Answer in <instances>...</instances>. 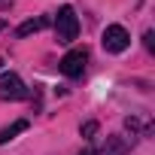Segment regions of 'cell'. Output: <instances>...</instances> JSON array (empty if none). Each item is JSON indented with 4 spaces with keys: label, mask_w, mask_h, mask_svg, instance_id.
Returning <instances> with one entry per match:
<instances>
[{
    "label": "cell",
    "mask_w": 155,
    "mask_h": 155,
    "mask_svg": "<svg viewBox=\"0 0 155 155\" xmlns=\"http://www.w3.org/2000/svg\"><path fill=\"white\" fill-rule=\"evenodd\" d=\"M55 37L58 43H73L79 37V18H76L73 6H61L55 15Z\"/></svg>",
    "instance_id": "obj_1"
},
{
    "label": "cell",
    "mask_w": 155,
    "mask_h": 155,
    "mask_svg": "<svg viewBox=\"0 0 155 155\" xmlns=\"http://www.w3.org/2000/svg\"><path fill=\"white\" fill-rule=\"evenodd\" d=\"M85 64H88V52L85 49H70L64 58H61V73L70 76V79H79V76L85 73Z\"/></svg>",
    "instance_id": "obj_2"
},
{
    "label": "cell",
    "mask_w": 155,
    "mask_h": 155,
    "mask_svg": "<svg viewBox=\"0 0 155 155\" xmlns=\"http://www.w3.org/2000/svg\"><path fill=\"white\" fill-rule=\"evenodd\" d=\"M101 43H104V49H107L110 55H119V52H125V49L131 46V34H128L122 25H110V28L104 31Z\"/></svg>",
    "instance_id": "obj_3"
},
{
    "label": "cell",
    "mask_w": 155,
    "mask_h": 155,
    "mask_svg": "<svg viewBox=\"0 0 155 155\" xmlns=\"http://www.w3.org/2000/svg\"><path fill=\"white\" fill-rule=\"evenodd\" d=\"M25 97H28V88L15 73L0 76V101H25Z\"/></svg>",
    "instance_id": "obj_4"
},
{
    "label": "cell",
    "mask_w": 155,
    "mask_h": 155,
    "mask_svg": "<svg viewBox=\"0 0 155 155\" xmlns=\"http://www.w3.org/2000/svg\"><path fill=\"white\" fill-rule=\"evenodd\" d=\"M52 21L46 18V15H40V18H28L25 25H18V31H15V37H31V34H37V31H43V28H49Z\"/></svg>",
    "instance_id": "obj_5"
},
{
    "label": "cell",
    "mask_w": 155,
    "mask_h": 155,
    "mask_svg": "<svg viewBox=\"0 0 155 155\" xmlns=\"http://www.w3.org/2000/svg\"><path fill=\"white\" fill-rule=\"evenodd\" d=\"M125 152H128V143H125L122 137H110L107 146H104L101 152H91V155H125Z\"/></svg>",
    "instance_id": "obj_6"
},
{
    "label": "cell",
    "mask_w": 155,
    "mask_h": 155,
    "mask_svg": "<svg viewBox=\"0 0 155 155\" xmlns=\"http://www.w3.org/2000/svg\"><path fill=\"white\" fill-rule=\"evenodd\" d=\"M21 131H28V119H15L9 128H0V146L3 143H9L15 134H21Z\"/></svg>",
    "instance_id": "obj_7"
},
{
    "label": "cell",
    "mask_w": 155,
    "mask_h": 155,
    "mask_svg": "<svg viewBox=\"0 0 155 155\" xmlns=\"http://www.w3.org/2000/svg\"><path fill=\"white\" fill-rule=\"evenodd\" d=\"M94 134H97V122H85V125H82V137H85V140H91Z\"/></svg>",
    "instance_id": "obj_8"
},
{
    "label": "cell",
    "mask_w": 155,
    "mask_h": 155,
    "mask_svg": "<svg viewBox=\"0 0 155 155\" xmlns=\"http://www.w3.org/2000/svg\"><path fill=\"white\" fill-rule=\"evenodd\" d=\"M146 49H149V52L155 49V43H152V31H146Z\"/></svg>",
    "instance_id": "obj_9"
},
{
    "label": "cell",
    "mask_w": 155,
    "mask_h": 155,
    "mask_svg": "<svg viewBox=\"0 0 155 155\" xmlns=\"http://www.w3.org/2000/svg\"><path fill=\"white\" fill-rule=\"evenodd\" d=\"M79 155H91V149H82V152H79Z\"/></svg>",
    "instance_id": "obj_10"
},
{
    "label": "cell",
    "mask_w": 155,
    "mask_h": 155,
    "mask_svg": "<svg viewBox=\"0 0 155 155\" xmlns=\"http://www.w3.org/2000/svg\"><path fill=\"white\" fill-rule=\"evenodd\" d=\"M3 28H6V21H3V18H0V31H3Z\"/></svg>",
    "instance_id": "obj_11"
},
{
    "label": "cell",
    "mask_w": 155,
    "mask_h": 155,
    "mask_svg": "<svg viewBox=\"0 0 155 155\" xmlns=\"http://www.w3.org/2000/svg\"><path fill=\"white\" fill-rule=\"evenodd\" d=\"M0 67H3V58H0Z\"/></svg>",
    "instance_id": "obj_12"
}]
</instances>
